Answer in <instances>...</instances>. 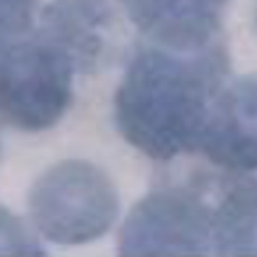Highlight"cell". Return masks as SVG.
Listing matches in <instances>:
<instances>
[{
	"label": "cell",
	"mask_w": 257,
	"mask_h": 257,
	"mask_svg": "<svg viewBox=\"0 0 257 257\" xmlns=\"http://www.w3.org/2000/svg\"><path fill=\"white\" fill-rule=\"evenodd\" d=\"M44 247L26 224L0 205V256H44Z\"/></svg>",
	"instance_id": "8"
},
{
	"label": "cell",
	"mask_w": 257,
	"mask_h": 257,
	"mask_svg": "<svg viewBox=\"0 0 257 257\" xmlns=\"http://www.w3.org/2000/svg\"><path fill=\"white\" fill-rule=\"evenodd\" d=\"M119 251L123 256H211L205 176L197 173L152 190L128 215Z\"/></svg>",
	"instance_id": "4"
},
{
	"label": "cell",
	"mask_w": 257,
	"mask_h": 257,
	"mask_svg": "<svg viewBox=\"0 0 257 257\" xmlns=\"http://www.w3.org/2000/svg\"><path fill=\"white\" fill-rule=\"evenodd\" d=\"M75 66L36 32L0 50V120L26 133L53 128L72 102Z\"/></svg>",
	"instance_id": "2"
},
{
	"label": "cell",
	"mask_w": 257,
	"mask_h": 257,
	"mask_svg": "<svg viewBox=\"0 0 257 257\" xmlns=\"http://www.w3.org/2000/svg\"><path fill=\"white\" fill-rule=\"evenodd\" d=\"M119 194L96 166L69 160L47 170L29 196L36 229L60 245L84 244L105 235L119 215Z\"/></svg>",
	"instance_id": "3"
},
{
	"label": "cell",
	"mask_w": 257,
	"mask_h": 257,
	"mask_svg": "<svg viewBox=\"0 0 257 257\" xmlns=\"http://www.w3.org/2000/svg\"><path fill=\"white\" fill-rule=\"evenodd\" d=\"M120 0H51L36 33L62 48L80 74L105 68L122 35Z\"/></svg>",
	"instance_id": "5"
},
{
	"label": "cell",
	"mask_w": 257,
	"mask_h": 257,
	"mask_svg": "<svg viewBox=\"0 0 257 257\" xmlns=\"http://www.w3.org/2000/svg\"><path fill=\"white\" fill-rule=\"evenodd\" d=\"M199 154L229 172L257 170V77H229L212 107Z\"/></svg>",
	"instance_id": "6"
},
{
	"label": "cell",
	"mask_w": 257,
	"mask_h": 257,
	"mask_svg": "<svg viewBox=\"0 0 257 257\" xmlns=\"http://www.w3.org/2000/svg\"><path fill=\"white\" fill-rule=\"evenodd\" d=\"M38 0H0V36L12 42L30 32Z\"/></svg>",
	"instance_id": "9"
},
{
	"label": "cell",
	"mask_w": 257,
	"mask_h": 257,
	"mask_svg": "<svg viewBox=\"0 0 257 257\" xmlns=\"http://www.w3.org/2000/svg\"><path fill=\"white\" fill-rule=\"evenodd\" d=\"M230 75L220 39L194 51L142 47L116 92L117 130L157 161L199 154L214 102Z\"/></svg>",
	"instance_id": "1"
},
{
	"label": "cell",
	"mask_w": 257,
	"mask_h": 257,
	"mask_svg": "<svg viewBox=\"0 0 257 257\" xmlns=\"http://www.w3.org/2000/svg\"><path fill=\"white\" fill-rule=\"evenodd\" d=\"M8 44H11V42H6V41H5V39H3V38L0 36V50H2L3 47H6Z\"/></svg>",
	"instance_id": "10"
},
{
	"label": "cell",
	"mask_w": 257,
	"mask_h": 257,
	"mask_svg": "<svg viewBox=\"0 0 257 257\" xmlns=\"http://www.w3.org/2000/svg\"><path fill=\"white\" fill-rule=\"evenodd\" d=\"M212 256H257V179L209 175Z\"/></svg>",
	"instance_id": "7"
}]
</instances>
